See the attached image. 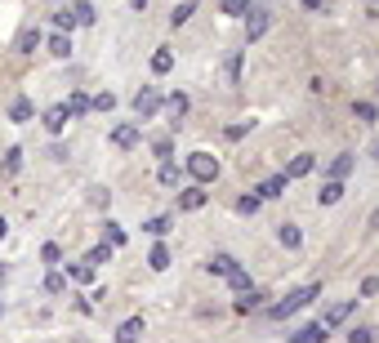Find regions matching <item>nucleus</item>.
Masks as SVG:
<instances>
[{"label":"nucleus","mask_w":379,"mask_h":343,"mask_svg":"<svg viewBox=\"0 0 379 343\" xmlns=\"http://www.w3.org/2000/svg\"><path fill=\"white\" fill-rule=\"evenodd\" d=\"M50 54H54V58H67V54H71V41H67L63 31H58L54 41H50Z\"/></svg>","instance_id":"c756f323"},{"label":"nucleus","mask_w":379,"mask_h":343,"mask_svg":"<svg viewBox=\"0 0 379 343\" xmlns=\"http://www.w3.org/2000/svg\"><path fill=\"white\" fill-rule=\"evenodd\" d=\"M375 339V330H366V326H357V330H348V343H371Z\"/></svg>","instance_id":"4c0bfd02"},{"label":"nucleus","mask_w":379,"mask_h":343,"mask_svg":"<svg viewBox=\"0 0 379 343\" xmlns=\"http://www.w3.org/2000/svg\"><path fill=\"white\" fill-rule=\"evenodd\" d=\"M188 107H192V103H188V94H170V98H165L170 120H183V116H188Z\"/></svg>","instance_id":"2eb2a0df"},{"label":"nucleus","mask_w":379,"mask_h":343,"mask_svg":"<svg viewBox=\"0 0 379 343\" xmlns=\"http://www.w3.org/2000/svg\"><path fill=\"white\" fill-rule=\"evenodd\" d=\"M219 9H223L228 18H246L250 14V0H219Z\"/></svg>","instance_id":"aec40b11"},{"label":"nucleus","mask_w":379,"mask_h":343,"mask_svg":"<svg viewBox=\"0 0 379 343\" xmlns=\"http://www.w3.org/2000/svg\"><path fill=\"white\" fill-rule=\"evenodd\" d=\"M188 174H192V183H214V178H219V156L192 152V156H188Z\"/></svg>","instance_id":"f03ea898"},{"label":"nucleus","mask_w":379,"mask_h":343,"mask_svg":"<svg viewBox=\"0 0 379 343\" xmlns=\"http://www.w3.org/2000/svg\"><path fill=\"white\" fill-rule=\"evenodd\" d=\"M71 18H76V27H90V22L99 18V14H94L90 0H76V5H71Z\"/></svg>","instance_id":"f3484780"},{"label":"nucleus","mask_w":379,"mask_h":343,"mask_svg":"<svg viewBox=\"0 0 379 343\" xmlns=\"http://www.w3.org/2000/svg\"><path fill=\"white\" fill-rule=\"evenodd\" d=\"M94 107H99V112H112L116 98H112V94H99V98H94Z\"/></svg>","instance_id":"79ce46f5"},{"label":"nucleus","mask_w":379,"mask_h":343,"mask_svg":"<svg viewBox=\"0 0 379 343\" xmlns=\"http://www.w3.org/2000/svg\"><path fill=\"white\" fill-rule=\"evenodd\" d=\"M9 120H18V125H22V120H32V103H27V98H14V107H9Z\"/></svg>","instance_id":"a878e982"},{"label":"nucleus","mask_w":379,"mask_h":343,"mask_svg":"<svg viewBox=\"0 0 379 343\" xmlns=\"http://www.w3.org/2000/svg\"><path fill=\"white\" fill-rule=\"evenodd\" d=\"M152 152H156V156H170V152H174V143H170V139H156Z\"/></svg>","instance_id":"37998d69"},{"label":"nucleus","mask_w":379,"mask_h":343,"mask_svg":"<svg viewBox=\"0 0 379 343\" xmlns=\"http://www.w3.org/2000/svg\"><path fill=\"white\" fill-rule=\"evenodd\" d=\"M148 267H152V272H165V267H170V250H165V245H152Z\"/></svg>","instance_id":"412c9836"},{"label":"nucleus","mask_w":379,"mask_h":343,"mask_svg":"<svg viewBox=\"0 0 379 343\" xmlns=\"http://www.w3.org/2000/svg\"><path fill=\"white\" fill-rule=\"evenodd\" d=\"M237 210H241V214H254V210H259V192L241 196V201H237Z\"/></svg>","instance_id":"72a5a7b5"},{"label":"nucleus","mask_w":379,"mask_h":343,"mask_svg":"<svg viewBox=\"0 0 379 343\" xmlns=\"http://www.w3.org/2000/svg\"><path fill=\"white\" fill-rule=\"evenodd\" d=\"M90 107H94V98H85V94H71V98H67V112H71V116H85Z\"/></svg>","instance_id":"5701e85b"},{"label":"nucleus","mask_w":379,"mask_h":343,"mask_svg":"<svg viewBox=\"0 0 379 343\" xmlns=\"http://www.w3.org/2000/svg\"><path fill=\"white\" fill-rule=\"evenodd\" d=\"M228 80H232V85L241 80V54H232V58H228Z\"/></svg>","instance_id":"ea45409f"},{"label":"nucleus","mask_w":379,"mask_h":343,"mask_svg":"<svg viewBox=\"0 0 379 343\" xmlns=\"http://www.w3.org/2000/svg\"><path fill=\"white\" fill-rule=\"evenodd\" d=\"M134 143H139V125H116V130H112V147H120V152H130Z\"/></svg>","instance_id":"1a4fd4ad"},{"label":"nucleus","mask_w":379,"mask_h":343,"mask_svg":"<svg viewBox=\"0 0 379 343\" xmlns=\"http://www.w3.org/2000/svg\"><path fill=\"white\" fill-rule=\"evenodd\" d=\"M352 174V156L344 152V156H335V161H330V178H335V183H344Z\"/></svg>","instance_id":"a211bd4d"},{"label":"nucleus","mask_w":379,"mask_h":343,"mask_svg":"<svg viewBox=\"0 0 379 343\" xmlns=\"http://www.w3.org/2000/svg\"><path fill=\"white\" fill-rule=\"evenodd\" d=\"M161 107H165V98L156 94L152 85H143V90L134 94V116H139V120H152L156 112H161Z\"/></svg>","instance_id":"7ed1b4c3"},{"label":"nucleus","mask_w":379,"mask_h":343,"mask_svg":"<svg viewBox=\"0 0 379 343\" xmlns=\"http://www.w3.org/2000/svg\"><path fill=\"white\" fill-rule=\"evenodd\" d=\"M228 286L237 290V294H246V290H250V272H246V267H237V272L228 276Z\"/></svg>","instance_id":"bb28decb"},{"label":"nucleus","mask_w":379,"mask_h":343,"mask_svg":"<svg viewBox=\"0 0 379 343\" xmlns=\"http://www.w3.org/2000/svg\"><path fill=\"white\" fill-rule=\"evenodd\" d=\"M312 165H317V161H312V152H299L295 161L286 165V178H303V174H312Z\"/></svg>","instance_id":"9b49d317"},{"label":"nucleus","mask_w":379,"mask_h":343,"mask_svg":"<svg viewBox=\"0 0 379 343\" xmlns=\"http://www.w3.org/2000/svg\"><path fill=\"white\" fill-rule=\"evenodd\" d=\"M107 259H112V245H107V241H103V245H94V250L85 254V263H90V267H103Z\"/></svg>","instance_id":"4be33fe9"},{"label":"nucleus","mask_w":379,"mask_h":343,"mask_svg":"<svg viewBox=\"0 0 379 343\" xmlns=\"http://www.w3.org/2000/svg\"><path fill=\"white\" fill-rule=\"evenodd\" d=\"M67 116H71V112H67V103H54V107H50V112H45L41 120H45V130H50V134H63Z\"/></svg>","instance_id":"423d86ee"},{"label":"nucleus","mask_w":379,"mask_h":343,"mask_svg":"<svg viewBox=\"0 0 379 343\" xmlns=\"http://www.w3.org/2000/svg\"><path fill=\"white\" fill-rule=\"evenodd\" d=\"M192 9H197V0H183V5H174V14H170V22H174V27H183V22L192 18Z\"/></svg>","instance_id":"393cba45"},{"label":"nucleus","mask_w":379,"mask_h":343,"mask_svg":"<svg viewBox=\"0 0 379 343\" xmlns=\"http://www.w3.org/2000/svg\"><path fill=\"white\" fill-rule=\"evenodd\" d=\"M303 5H308V9H326L330 0H303Z\"/></svg>","instance_id":"49530a36"},{"label":"nucleus","mask_w":379,"mask_h":343,"mask_svg":"<svg viewBox=\"0 0 379 343\" xmlns=\"http://www.w3.org/2000/svg\"><path fill=\"white\" fill-rule=\"evenodd\" d=\"M205 272H210V276H232V272H237V259H232V254H214V259L205 263Z\"/></svg>","instance_id":"9d476101"},{"label":"nucleus","mask_w":379,"mask_h":343,"mask_svg":"<svg viewBox=\"0 0 379 343\" xmlns=\"http://www.w3.org/2000/svg\"><path fill=\"white\" fill-rule=\"evenodd\" d=\"M170 227H174V218H170V214H156V218H148V223H143V232H152V237H165Z\"/></svg>","instance_id":"6ab92c4d"},{"label":"nucleus","mask_w":379,"mask_h":343,"mask_svg":"<svg viewBox=\"0 0 379 343\" xmlns=\"http://www.w3.org/2000/svg\"><path fill=\"white\" fill-rule=\"evenodd\" d=\"M201 205H205L201 183H192V188H183V192H179V210H201Z\"/></svg>","instance_id":"6e6552de"},{"label":"nucleus","mask_w":379,"mask_h":343,"mask_svg":"<svg viewBox=\"0 0 379 343\" xmlns=\"http://www.w3.org/2000/svg\"><path fill=\"white\" fill-rule=\"evenodd\" d=\"M339 196H344V183H335V178H326L322 183V192H317V205H335Z\"/></svg>","instance_id":"4468645a"},{"label":"nucleus","mask_w":379,"mask_h":343,"mask_svg":"<svg viewBox=\"0 0 379 343\" xmlns=\"http://www.w3.org/2000/svg\"><path fill=\"white\" fill-rule=\"evenodd\" d=\"M54 27L63 31V36H67L71 27H76V18H71V9H63V14H54Z\"/></svg>","instance_id":"2f4dec72"},{"label":"nucleus","mask_w":379,"mask_h":343,"mask_svg":"<svg viewBox=\"0 0 379 343\" xmlns=\"http://www.w3.org/2000/svg\"><path fill=\"white\" fill-rule=\"evenodd\" d=\"M268 27H273V9H254L250 5V14H246V41H259Z\"/></svg>","instance_id":"20e7f679"},{"label":"nucleus","mask_w":379,"mask_h":343,"mask_svg":"<svg viewBox=\"0 0 379 343\" xmlns=\"http://www.w3.org/2000/svg\"><path fill=\"white\" fill-rule=\"evenodd\" d=\"M161 183H165V188H174V183H179V165H174V161L161 165Z\"/></svg>","instance_id":"473e14b6"},{"label":"nucleus","mask_w":379,"mask_h":343,"mask_svg":"<svg viewBox=\"0 0 379 343\" xmlns=\"http://www.w3.org/2000/svg\"><path fill=\"white\" fill-rule=\"evenodd\" d=\"M361 294H366V299H371V294H379V276H366V281H361Z\"/></svg>","instance_id":"a18cd8bd"},{"label":"nucleus","mask_w":379,"mask_h":343,"mask_svg":"<svg viewBox=\"0 0 379 343\" xmlns=\"http://www.w3.org/2000/svg\"><path fill=\"white\" fill-rule=\"evenodd\" d=\"M130 5H134V9H148V0H130Z\"/></svg>","instance_id":"de8ad7c7"},{"label":"nucleus","mask_w":379,"mask_h":343,"mask_svg":"<svg viewBox=\"0 0 379 343\" xmlns=\"http://www.w3.org/2000/svg\"><path fill=\"white\" fill-rule=\"evenodd\" d=\"M371 227H375V232H379V210H375V214H371Z\"/></svg>","instance_id":"09e8293b"},{"label":"nucleus","mask_w":379,"mask_h":343,"mask_svg":"<svg viewBox=\"0 0 379 343\" xmlns=\"http://www.w3.org/2000/svg\"><path fill=\"white\" fill-rule=\"evenodd\" d=\"M277 241H281V245H286V250H299V245H303V232H299L295 223H281V232H277Z\"/></svg>","instance_id":"dca6fc26"},{"label":"nucleus","mask_w":379,"mask_h":343,"mask_svg":"<svg viewBox=\"0 0 379 343\" xmlns=\"http://www.w3.org/2000/svg\"><path fill=\"white\" fill-rule=\"evenodd\" d=\"M67 272H71V281H76V286H85V281H94V267H90V263H76V267L67 263Z\"/></svg>","instance_id":"c85d7f7f"},{"label":"nucleus","mask_w":379,"mask_h":343,"mask_svg":"<svg viewBox=\"0 0 379 343\" xmlns=\"http://www.w3.org/2000/svg\"><path fill=\"white\" fill-rule=\"evenodd\" d=\"M312 299H322V281H312V286H299V290H290L281 303H273V308H268V316H273V321H286V316H295L299 308H308Z\"/></svg>","instance_id":"f257e3e1"},{"label":"nucleus","mask_w":379,"mask_h":343,"mask_svg":"<svg viewBox=\"0 0 379 343\" xmlns=\"http://www.w3.org/2000/svg\"><path fill=\"white\" fill-rule=\"evenodd\" d=\"M250 130H254V120H241V125H228L223 134H228V139H246Z\"/></svg>","instance_id":"f704fd0d"},{"label":"nucleus","mask_w":379,"mask_h":343,"mask_svg":"<svg viewBox=\"0 0 379 343\" xmlns=\"http://www.w3.org/2000/svg\"><path fill=\"white\" fill-rule=\"evenodd\" d=\"M18 45H22V49H36V45H41V31H22Z\"/></svg>","instance_id":"a19ab883"},{"label":"nucleus","mask_w":379,"mask_h":343,"mask_svg":"<svg viewBox=\"0 0 379 343\" xmlns=\"http://www.w3.org/2000/svg\"><path fill=\"white\" fill-rule=\"evenodd\" d=\"M63 286H67V281H63V276H58V272H54V276H45V290H50V294H58V290H63Z\"/></svg>","instance_id":"c03bdc74"},{"label":"nucleus","mask_w":379,"mask_h":343,"mask_svg":"<svg viewBox=\"0 0 379 343\" xmlns=\"http://www.w3.org/2000/svg\"><path fill=\"white\" fill-rule=\"evenodd\" d=\"M18 165H22V152H18V147H9V152H5V174H18Z\"/></svg>","instance_id":"7c9ffc66"},{"label":"nucleus","mask_w":379,"mask_h":343,"mask_svg":"<svg viewBox=\"0 0 379 343\" xmlns=\"http://www.w3.org/2000/svg\"><path fill=\"white\" fill-rule=\"evenodd\" d=\"M259 303H263V294H259V290H246V294L237 299V312H254Z\"/></svg>","instance_id":"b1692460"},{"label":"nucleus","mask_w":379,"mask_h":343,"mask_svg":"<svg viewBox=\"0 0 379 343\" xmlns=\"http://www.w3.org/2000/svg\"><path fill=\"white\" fill-rule=\"evenodd\" d=\"M107 245H125V227L120 223H107Z\"/></svg>","instance_id":"c9c22d12"},{"label":"nucleus","mask_w":379,"mask_h":343,"mask_svg":"<svg viewBox=\"0 0 379 343\" xmlns=\"http://www.w3.org/2000/svg\"><path fill=\"white\" fill-rule=\"evenodd\" d=\"M139 339H143V316H130V321H120L116 343H139Z\"/></svg>","instance_id":"0eeeda50"},{"label":"nucleus","mask_w":379,"mask_h":343,"mask_svg":"<svg viewBox=\"0 0 379 343\" xmlns=\"http://www.w3.org/2000/svg\"><path fill=\"white\" fill-rule=\"evenodd\" d=\"M290 343H326V330L317 326V321L312 326H299L295 335H290Z\"/></svg>","instance_id":"ddd939ff"},{"label":"nucleus","mask_w":379,"mask_h":343,"mask_svg":"<svg viewBox=\"0 0 379 343\" xmlns=\"http://www.w3.org/2000/svg\"><path fill=\"white\" fill-rule=\"evenodd\" d=\"M352 303H357V299H339V303H330V308L322 312V321H317V326H322L326 335H330V330H335V326H339V321H344V316L352 312Z\"/></svg>","instance_id":"39448f33"},{"label":"nucleus","mask_w":379,"mask_h":343,"mask_svg":"<svg viewBox=\"0 0 379 343\" xmlns=\"http://www.w3.org/2000/svg\"><path fill=\"white\" fill-rule=\"evenodd\" d=\"M174 67V54H170V49H156L152 54V71H170Z\"/></svg>","instance_id":"cd10ccee"},{"label":"nucleus","mask_w":379,"mask_h":343,"mask_svg":"<svg viewBox=\"0 0 379 343\" xmlns=\"http://www.w3.org/2000/svg\"><path fill=\"white\" fill-rule=\"evenodd\" d=\"M352 116H357V120H375V103H352Z\"/></svg>","instance_id":"e433bc0d"},{"label":"nucleus","mask_w":379,"mask_h":343,"mask_svg":"<svg viewBox=\"0 0 379 343\" xmlns=\"http://www.w3.org/2000/svg\"><path fill=\"white\" fill-rule=\"evenodd\" d=\"M286 174H273V178H263L259 183V201H273V196H281V192H286Z\"/></svg>","instance_id":"f8f14e48"},{"label":"nucleus","mask_w":379,"mask_h":343,"mask_svg":"<svg viewBox=\"0 0 379 343\" xmlns=\"http://www.w3.org/2000/svg\"><path fill=\"white\" fill-rule=\"evenodd\" d=\"M41 259H45V263H58V259H63V250L50 241V245H41Z\"/></svg>","instance_id":"58836bf2"}]
</instances>
